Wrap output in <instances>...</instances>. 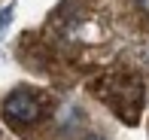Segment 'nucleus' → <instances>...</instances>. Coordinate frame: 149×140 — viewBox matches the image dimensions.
Returning <instances> with one entry per match:
<instances>
[{"label":"nucleus","mask_w":149,"mask_h":140,"mask_svg":"<svg viewBox=\"0 0 149 140\" xmlns=\"http://www.w3.org/2000/svg\"><path fill=\"white\" fill-rule=\"evenodd\" d=\"M134 3H137V6H140V9H143V12H146V15H149V0H134Z\"/></svg>","instance_id":"obj_4"},{"label":"nucleus","mask_w":149,"mask_h":140,"mask_svg":"<svg viewBox=\"0 0 149 140\" xmlns=\"http://www.w3.org/2000/svg\"><path fill=\"white\" fill-rule=\"evenodd\" d=\"M97 91V98H104L116 116H122L128 125H137L143 110V82L137 76H107L100 79Z\"/></svg>","instance_id":"obj_1"},{"label":"nucleus","mask_w":149,"mask_h":140,"mask_svg":"<svg viewBox=\"0 0 149 140\" xmlns=\"http://www.w3.org/2000/svg\"><path fill=\"white\" fill-rule=\"evenodd\" d=\"M9 18H12V9H3V12H0V37H3L6 28H9Z\"/></svg>","instance_id":"obj_3"},{"label":"nucleus","mask_w":149,"mask_h":140,"mask_svg":"<svg viewBox=\"0 0 149 140\" xmlns=\"http://www.w3.org/2000/svg\"><path fill=\"white\" fill-rule=\"evenodd\" d=\"M88 140H100V137H88Z\"/></svg>","instance_id":"obj_5"},{"label":"nucleus","mask_w":149,"mask_h":140,"mask_svg":"<svg viewBox=\"0 0 149 140\" xmlns=\"http://www.w3.org/2000/svg\"><path fill=\"white\" fill-rule=\"evenodd\" d=\"M0 113H3V119L9 125H15V128H22V125H37L40 119H43V101H40L33 91L18 88V91H12V95L3 101Z\"/></svg>","instance_id":"obj_2"}]
</instances>
